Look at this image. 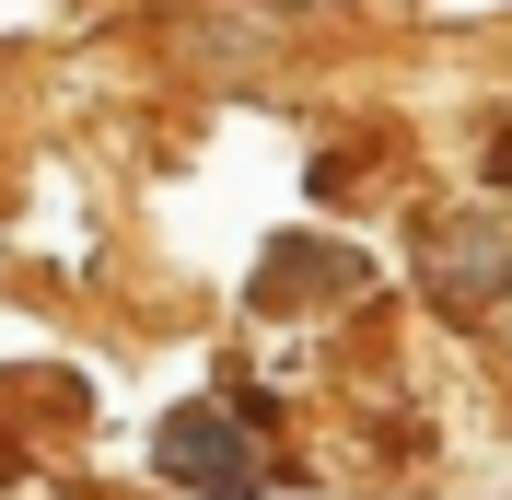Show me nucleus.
<instances>
[{
    "instance_id": "obj_1",
    "label": "nucleus",
    "mask_w": 512,
    "mask_h": 500,
    "mask_svg": "<svg viewBox=\"0 0 512 500\" xmlns=\"http://www.w3.org/2000/svg\"><path fill=\"white\" fill-rule=\"evenodd\" d=\"M163 466L198 477V489H245V477H256V442H245V419H222V407H187V419L163 431Z\"/></svg>"
}]
</instances>
